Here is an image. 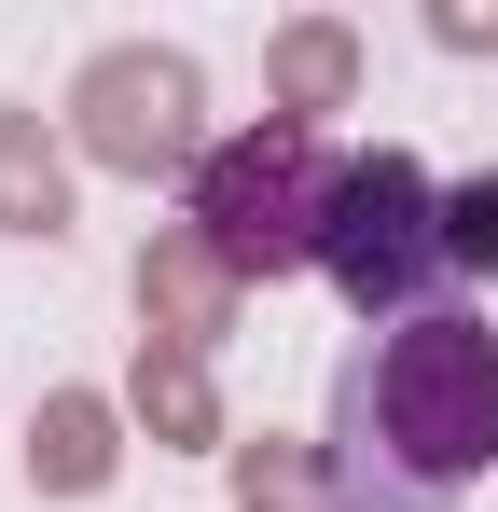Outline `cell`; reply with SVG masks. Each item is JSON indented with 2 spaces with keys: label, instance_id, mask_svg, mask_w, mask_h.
Wrapping results in <instances>:
<instances>
[{
  "label": "cell",
  "instance_id": "1",
  "mask_svg": "<svg viewBox=\"0 0 498 512\" xmlns=\"http://www.w3.org/2000/svg\"><path fill=\"white\" fill-rule=\"evenodd\" d=\"M332 512H457L498 471V319L429 305L402 333H360L332 374Z\"/></svg>",
  "mask_w": 498,
  "mask_h": 512
},
{
  "label": "cell",
  "instance_id": "2",
  "mask_svg": "<svg viewBox=\"0 0 498 512\" xmlns=\"http://www.w3.org/2000/svg\"><path fill=\"white\" fill-rule=\"evenodd\" d=\"M319 277L346 291V319H360V333H402V319H429V305H471V291H457V236H443V180L415 167L402 139L346 153Z\"/></svg>",
  "mask_w": 498,
  "mask_h": 512
},
{
  "label": "cell",
  "instance_id": "3",
  "mask_svg": "<svg viewBox=\"0 0 498 512\" xmlns=\"http://www.w3.org/2000/svg\"><path fill=\"white\" fill-rule=\"evenodd\" d=\"M332 180H346V153H332L319 125H236L208 167H194V236H208V263L222 277H305L332 236Z\"/></svg>",
  "mask_w": 498,
  "mask_h": 512
},
{
  "label": "cell",
  "instance_id": "4",
  "mask_svg": "<svg viewBox=\"0 0 498 512\" xmlns=\"http://www.w3.org/2000/svg\"><path fill=\"white\" fill-rule=\"evenodd\" d=\"M443 236H457V291H498V180L443 194Z\"/></svg>",
  "mask_w": 498,
  "mask_h": 512
}]
</instances>
